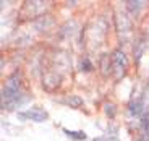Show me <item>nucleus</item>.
I'll use <instances>...</instances> for the list:
<instances>
[{
	"mask_svg": "<svg viewBox=\"0 0 149 141\" xmlns=\"http://www.w3.org/2000/svg\"><path fill=\"white\" fill-rule=\"evenodd\" d=\"M63 133L67 135L68 138H71V140H76V141L86 140V133H83V131H74V130H67V128H63Z\"/></svg>",
	"mask_w": 149,
	"mask_h": 141,
	"instance_id": "4",
	"label": "nucleus"
},
{
	"mask_svg": "<svg viewBox=\"0 0 149 141\" xmlns=\"http://www.w3.org/2000/svg\"><path fill=\"white\" fill-rule=\"evenodd\" d=\"M141 130H143V133H144V136H148V135H149V112H143Z\"/></svg>",
	"mask_w": 149,
	"mask_h": 141,
	"instance_id": "5",
	"label": "nucleus"
},
{
	"mask_svg": "<svg viewBox=\"0 0 149 141\" xmlns=\"http://www.w3.org/2000/svg\"><path fill=\"white\" fill-rule=\"evenodd\" d=\"M112 65H113V70H115V78H122L125 70H127V59L123 55V52L117 50L112 57Z\"/></svg>",
	"mask_w": 149,
	"mask_h": 141,
	"instance_id": "3",
	"label": "nucleus"
},
{
	"mask_svg": "<svg viewBox=\"0 0 149 141\" xmlns=\"http://www.w3.org/2000/svg\"><path fill=\"white\" fill-rule=\"evenodd\" d=\"M19 117H23V119H28V120H33V122H45L47 120V117H49V114L44 110L42 107H31V109H28L26 112H21L19 114Z\"/></svg>",
	"mask_w": 149,
	"mask_h": 141,
	"instance_id": "2",
	"label": "nucleus"
},
{
	"mask_svg": "<svg viewBox=\"0 0 149 141\" xmlns=\"http://www.w3.org/2000/svg\"><path fill=\"white\" fill-rule=\"evenodd\" d=\"M19 94H21L19 93V75L16 71L7 80L3 89H2V105H3V109H13V104H16Z\"/></svg>",
	"mask_w": 149,
	"mask_h": 141,
	"instance_id": "1",
	"label": "nucleus"
}]
</instances>
